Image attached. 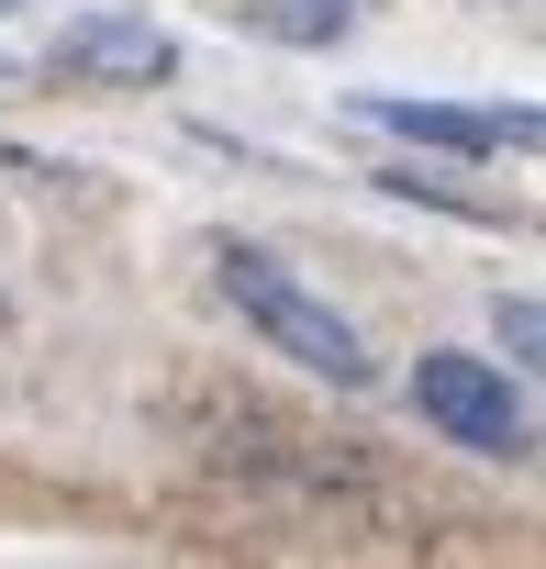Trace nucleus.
I'll return each mask as SVG.
<instances>
[{
	"label": "nucleus",
	"mask_w": 546,
	"mask_h": 569,
	"mask_svg": "<svg viewBox=\"0 0 546 569\" xmlns=\"http://www.w3.org/2000/svg\"><path fill=\"white\" fill-rule=\"evenodd\" d=\"M212 268H223V302H234L267 347H280V358H302V369H313V380H335V391H368V380H380L368 336H357V325L313 291L291 257H267V246H223Z\"/></svg>",
	"instance_id": "1"
},
{
	"label": "nucleus",
	"mask_w": 546,
	"mask_h": 569,
	"mask_svg": "<svg viewBox=\"0 0 546 569\" xmlns=\"http://www.w3.org/2000/svg\"><path fill=\"white\" fill-rule=\"evenodd\" d=\"M46 79H68V90H168L179 79V34L145 23V12H79V23H57Z\"/></svg>",
	"instance_id": "3"
},
{
	"label": "nucleus",
	"mask_w": 546,
	"mask_h": 569,
	"mask_svg": "<svg viewBox=\"0 0 546 569\" xmlns=\"http://www.w3.org/2000/svg\"><path fill=\"white\" fill-rule=\"evenodd\" d=\"M0 12H12V0H0Z\"/></svg>",
	"instance_id": "8"
},
{
	"label": "nucleus",
	"mask_w": 546,
	"mask_h": 569,
	"mask_svg": "<svg viewBox=\"0 0 546 569\" xmlns=\"http://www.w3.org/2000/svg\"><path fill=\"white\" fill-rule=\"evenodd\" d=\"M0 336H12V291H0Z\"/></svg>",
	"instance_id": "7"
},
{
	"label": "nucleus",
	"mask_w": 546,
	"mask_h": 569,
	"mask_svg": "<svg viewBox=\"0 0 546 569\" xmlns=\"http://www.w3.org/2000/svg\"><path fill=\"white\" fill-rule=\"evenodd\" d=\"M491 325H502V358H513V369H535V358H546V302H535V291H502V302H491Z\"/></svg>",
	"instance_id": "6"
},
{
	"label": "nucleus",
	"mask_w": 546,
	"mask_h": 569,
	"mask_svg": "<svg viewBox=\"0 0 546 569\" xmlns=\"http://www.w3.org/2000/svg\"><path fill=\"white\" fill-rule=\"evenodd\" d=\"M357 123L402 134V146H435V157H502V146H535V101H502V112H457V101H402V90H357L346 101Z\"/></svg>",
	"instance_id": "4"
},
{
	"label": "nucleus",
	"mask_w": 546,
	"mask_h": 569,
	"mask_svg": "<svg viewBox=\"0 0 546 569\" xmlns=\"http://www.w3.org/2000/svg\"><path fill=\"white\" fill-rule=\"evenodd\" d=\"M234 12H245L256 34H280V46H335L368 0H234Z\"/></svg>",
	"instance_id": "5"
},
{
	"label": "nucleus",
	"mask_w": 546,
	"mask_h": 569,
	"mask_svg": "<svg viewBox=\"0 0 546 569\" xmlns=\"http://www.w3.org/2000/svg\"><path fill=\"white\" fill-rule=\"evenodd\" d=\"M413 413H424L446 447H468V458H524V447H535V402H524L491 358H457V347L413 358Z\"/></svg>",
	"instance_id": "2"
}]
</instances>
